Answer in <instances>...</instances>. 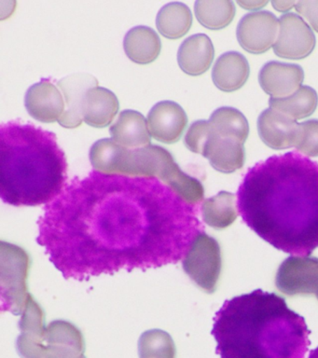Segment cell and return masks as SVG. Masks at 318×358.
<instances>
[{
	"instance_id": "cell-17",
	"label": "cell",
	"mask_w": 318,
	"mask_h": 358,
	"mask_svg": "<svg viewBox=\"0 0 318 358\" xmlns=\"http://www.w3.org/2000/svg\"><path fill=\"white\" fill-rule=\"evenodd\" d=\"M119 108L118 98L113 92L96 86L86 92L83 120L92 127H107L118 113Z\"/></svg>"
},
{
	"instance_id": "cell-5",
	"label": "cell",
	"mask_w": 318,
	"mask_h": 358,
	"mask_svg": "<svg viewBox=\"0 0 318 358\" xmlns=\"http://www.w3.org/2000/svg\"><path fill=\"white\" fill-rule=\"evenodd\" d=\"M90 161L100 173L158 178L172 189L185 175L168 150L152 144L125 148L111 138L100 139L92 145Z\"/></svg>"
},
{
	"instance_id": "cell-24",
	"label": "cell",
	"mask_w": 318,
	"mask_h": 358,
	"mask_svg": "<svg viewBox=\"0 0 318 358\" xmlns=\"http://www.w3.org/2000/svg\"><path fill=\"white\" fill-rule=\"evenodd\" d=\"M214 133V127L209 120H197L187 131L184 143L191 152L202 155Z\"/></svg>"
},
{
	"instance_id": "cell-2",
	"label": "cell",
	"mask_w": 318,
	"mask_h": 358,
	"mask_svg": "<svg viewBox=\"0 0 318 358\" xmlns=\"http://www.w3.org/2000/svg\"><path fill=\"white\" fill-rule=\"evenodd\" d=\"M242 220L273 248L305 257L318 248V164L291 151L250 168L237 192Z\"/></svg>"
},
{
	"instance_id": "cell-20",
	"label": "cell",
	"mask_w": 318,
	"mask_h": 358,
	"mask_svg": "<svg viewBox=\"0 0 318 358\" xmlns=\"http://www.w3.org/2000/svg\"><path fill=\"white\" fill-rule=\"evenodd\" d=\"M318 105L317 92L312 87L301 86L294 94L284 98H270V108L287 115L295 120L314 114Z\"/></svg>"
},
{
	"instance_id": "cell-10",
	"label": "cell",
	"mask_w": 318,
	"mask_h": 358,
	"mask_svg": "<svg viewBox=\"0 0 318 358\" xmlns=\"http://www.w3.org/2000/svg\"><path fill=\"white\" fill-rule=\"evenodd\" d=\"M66 103V110L58 122L63 127H79L83 120V102L86 92L99 86V80L93 75L80 73L69 75L57 83Z\"/></svg>"
},
{
	"instance_id": "cell-25",
	"label": "cell",
	"mask_w": 318,
	"mask_h": 358,
	"mask_svg": "<svg viewBox=\"0 0 318 358\" xmlns=\"http://www.w3.org/2000/svg\"><path fill=\"white\" fill-rule=\"evenodd\" d=\"M295 148L306 157H318V120H309L300 123Z\"/></svg>"
},
{
	"instance_id": "cell-6",
	"label": "cell",
	"mask_w": 318,
	"mask_h": 358,
	"mask_svg": "<svg viewBox=\"0 0 318 358\" xmlns=\"http://www.w3.org/2000/svg\"><path fill=\"white\" fill-rule=\"evenodd\" d=\"M315 43L312 28L301 16L286 13L280 17L278 36L273 45L276 55L289 60H301L311 55Z\"/></svg>"
},
{
	"instance_id": "cell-12",
	"label": "cell",
	"mask_w": 318,
	"mask_h": 358,
	"mask_svg": "<svg viewBox=\"0 0 318 358\" xmlns=\"http://www.w3.org/2000/svg\"><path fill=\"white\" fill-rule=\"evenodd\" d=\"M303 80V67L276 61L265 64L259 75L262 90L272 98H284L294 94L301 88Z\"/></svg>"
},
{
	"instance_id": "cell-1",
	"label": "cell",
	"mask_w": 318,
	"mask_h": 358,
	"mask_svg": "<svg viewBox=\"0 0 318 358\" xmlns=\"http://www.w3.org/2000/svg\"><path fill=\"white\" fill-rule=\"evenodd\" d=\"M199 212L158 178L94 170L46 204L37 243L66 279L147 271L185 259L205 234Z\"/></svg>"
},
{
	"instance_id": "cell-15",
	"label": "cell",
	"mask_w": 318,
	"mask_h": 358,
	"mask_svg": "<svg viewBox=\"0 0 318 358\" xmlns=\"http://www.w3.org/2000/svg\"><path fill=\"white\" fill-rule=\"evenodd\" d=\"M110 133L114 142L125 148L147 147L152 142L147 120L138 111L124 110L111 126Z\"/></svg>"
},
{
	"instance_id": "cell-19",
	"label": "cell",
	"mask_w": 318,
	"mask_h": 358,
	"mask_svg": "<svg viewBox=\"0 0 318 358\" xmlns=\"http://www.w3.org/2000/svg\"><path fill=\"white\" fill-rule=\"evenodd\" d=\"M192 24L191 11L184 3L171 2L159 10L156 27L159 32L169 39H178L185 36Z\"/></svg>"
},
{
	"instance_id": "cell-21",
	"label": "cell",
	"mask_w": 318,
	"mask_h": 358,
	"mask_svg": "<svg viewBox=\"0 0 318 358\" xmlns=\"http://www.w3.org/2000/svg\"><path fill=\"white\" fill-rule=\"evenodd\" d=\"M195 15L203 27L210 30L227 27L236 16V5L231 0H198Z\"/></svg>"
},
{
	"instance_id": "cell-11",
	"label": "cell",
	"mask_w": 318,
	"mask_h": 358,
	"mask_svg": "<svg viewBox=\"0 0 318 358\" xmlns=\"http://www.w3.org/2000/svg\"><path fill=\"white\" fill-rule=\"evenodd\" d=\"M259 137L264 144L275 150L295 147L300 123L275 109L261 112L258 119Z\"/></svg>"
},
{
	"instance_id": "cell-13",
	"label": "cell",
	"mask_w": 318,
	"mask_h": 358,
	"mask_svg": "<svg viewBox=\"0 0 318 358\" xmlns=\"http://www.w3.org/2000/svg\"><path fill=\"white\" fill-rule=\"evenodd\" d=\"M202 155L209 159L214 169L225 173L241 169L245 162L244 144L236 139L219 136L216 131Z\"/></svg>"
},
{
	"instance_id": "cell-3",
	"label": "cell",
	"mask_w": 318,
	"mask_h": 358,
	"mask_svg": "<svg viewBox=\"0 0 318 358\" xmlns=\"http://www.w3.org/2000/svg\"><path fill=\"white\" fill-rule=\"evenodd\" d=\"M211 333L222 358H304L311 332L284 298L256 289L226 301Z\"/></svg>"
},
{
	"instance_id": "cell-9",
	"label": "cell",
	"mask_w": 318,
	"mask_h": 358,
	"mask_svg": "<svg viewBox=\"0 0 318 358\" xmlns=\"http://www.w3.org/2000/svg\"><path fill=\"white\" fill-rule=\"evenodd\" d=\"M24 105L30 116L44 123L58 122L66 110L62 92L49 78L27 90Z\"/></svg>"
},
{
	"instance_id": "cell-27",
	"label": "cell",
	"mask_w": 318,
	"mask_h": 358,
	"mask_svg": "<svg viewBox=\"0 0 318 358\" xmlns=\"http://www.w3.org/2000/svg\"><path fill=\"white\" fill-rule=\"evenodd\" d=\"M242 8H245V10H259V8L265 7L268 4L267 0L266 1H258V0H253V1H238L237 2Z\"/></svg>"
},
{
	"instance_id": "cell-28",
	"label": "cell",
	"mask_w": 318,
	"mask_h": 358,
	"mask_svg": "<svg viewBox=\"0 0 318 358\" xmlns=\"http://www.w3.org/2000/svg\"><path fill=\"white\" fill-rule=\"evenodd\" d=\"M297 2L295 1H272V5L276 10L286 13L294 8Z\"/></svg>"
},
{
	"instance_id": "cell-29",
	"label": "cell",
	"mask_w": 318,
	"mask_h": 358,
	"mask_svg": "<svg viewBox=\"0 0 318 358\" xmlns=\"http://www.w3.org/2000/svg\"><path fill=\"white\" fill-rule=\"evenodd\" d=\"M308 358H318V347L310 352Z\"/></svg>"
},
{
	"instance_id": "cell-16",
	"label": "cell",
	"mask_w": 318,
	"mask_h": 358,
	"mask_svg": "<svg viewBox=\"0 0 318 358\" xmlns=\"http://www.w3.org/2000/svg\"><path fill=\"white\" fill-rule=\"evenodd\" d=\"M250 75V64L242 53L228 52L217 59L212 80L220 91L231 92L241 89Z\"/></svg>"
},
{
	"instance_id": "cell-8",
	"label": "cell",
	"mask_w": 318,
	"mask_h": 358,
	"mask_svg": "<svg viewBox=\"0 0 318 358\" xmlns=\"http://www.w3.org/2000/svg\"><path fill=\"white\" fill-rule=\"evenodd\" d=\"M150 136L166 144H174L181 138L188 124L186 112L173 101H161L147 115Z\"/></svg>"
},
{
	"instance_id": "cell-22",
	"label": "cell",
	"mask_w": 318,
	"mask_h": 358,
	"mask_svg": "<svg viewBox=\"0 0 318 358\" xmlns=\"http://www.w3.org/2000/svg\"><path fill=\"white\" fill-rule=\"evenodd\" d=\"M209 122L219 136L236 139L243 144L247 141L250 124L247 117L238 109L222 106L212 113Z\"/></svg>"
},
{
	"instance_id": "cell-7",
	"label": "cell",
	"mask_w": 318,
	"mask_h": 358,
	"mask_svg": "<svg viewBox=\"0 0 318 358\" xmlns=\"http://www.w3.org/2000/svg\"><path fill=\"white\" fill-rule=\"evenodd\" d=\"M279 32V20L270 11L245 14L237 27L239 44L247 52L261 55L275 45Z\"/></svg>"
},
{
	"instance_id": "cell-4",
	"label": "cell",
	"mask_w": 318,
	"mask_h": 358,
	"mask_svg": "<svg viewBox=\"0 0 318 358\" xmlns=\"http://www.w3.org/2000/svg\"><path fill=\"white\" fill-rule=\"evenodd\" d=\"M68 162L52 131L19 122L0 127V197L13 206L48 204L66 187Z\"/></svg>"
},
{
	"instance_id": "cell-14",
	"label": "cell",
	"mask_w": 318,
	"mask_h": 358,
	"mask_svg": "<svg viewBox=\"0 0 318 358\" xmlns=\"http://www.w3.org/2000/svg\"><path fill=\"white\" fill-rule=\"evenodd\" d=\"M215 57L214 45L205 34H196L185 39L178 52V62L187 75H203Z\"/></svg>"
},
{
	"instance_id": "cell-18",
	"label": "cell",
	"mask_w": 318,
	"mask_h": 358,
	"mask_svg": "<svg viewBox=\"0 0 318 358\" xmlns=\"http://www.w3.org/2000/svg\"><path fill=\"white\" fill-rule=\"evenodd\" d=\"M124 52L133 63L147 64L158 58L161 39L152 28L138 25L128 31L124 41Z\"/></svg>"
},
{
	"instance_id": "cell-26",
	"label": "cell",
	"mask_w": 318,
	"mask_h": 358,
	"mask_svg": "<svg viewBox=\"0 0 318 358\" xmlns=\"http://www.w3.org/2000/svg\"><path fill=\"white\" fill-rule=\"evenodd\" d=\"M296 10L308 21L312 29L318 33V0H303L297 2Z\"/></svg>"
},
{
	"instance_id": "cell-23",
	"label": "cell",
	"mask_w": 318,
	"mask_h": 358,
	"mask_svg": "<svg viewBox=\"0 0 318 358\" xmlns=\"http://www.w3.org/2000/svg\"><path fill=\"white\" fill-rule=\"evenodd\" d=\"M233 194L229 192H220L216 197L206 200L202 207L205 220L233 221L236 217V204Z\"/></svg>"
}]
</instances>
